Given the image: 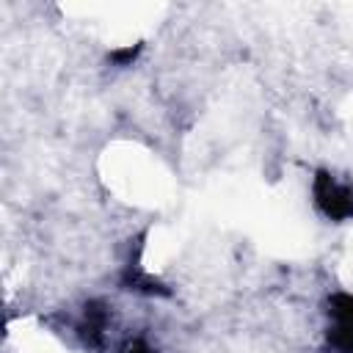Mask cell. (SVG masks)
<instances>
[{
    "mask_svg": "<svg viewBox=\"0 0 353 353\" xmlns=\"http://www.w3.org/2000/svg\"><path fill=\"white\" fill-rule=\"evenodd\" d=\"M312 196H314V207L328 221H350L353 218V185L339 182L325 168L314 171Z\"/></svg>",
    "mask_w": 353,
    "mask_h": 353,
    "instance_id": "6da1fadb",
    "label": "cell"
},
{
    "mask_svg": "<svg viewBox=\"0 0 353 353\" xmlns=\"http://www.w3.org/2000/svg\"><path fill=\"white\" fill-rule=\"evenodd\" d=\"M328 347L334 353H353V295L336 292L328 298Z\"/></svg>",
    "mask_w": 353,
    "mask_h": 353,
    "instance_id": "7a4b0ae2",
    "label": "cell"
},
{
    "mask_svg": "<svg viewBox=\"0 0 353 353\" xmlns=\"http://www.w3.org/2000/svg\"><path fill=\"white\" fill-rule=\"evenodd\" d=\"M108 323H110V309L102 301H88L83 306V317L77 323V336L85 347L99 350L105 345V334H108Z\"/></svg>",
    "mask_w": 353,
    "mask_h": 353,
    "instance_id": "3957f363",
    "label": "cell"
},
{
    "mask_svg": "<svg viewBox=\"0 0 353 353\" xmlns=\"http://www.w3.org/2000/svg\"><path fill=\"white\" fill-rule=\"evenodd\" d=\"M121 284H124L127 290H132V292H143V295H168V292H171L160 279L143 273L138 265H130V268L124 270Z\"/></svg>",
    "mask_w": 353,
    "mask_h": 353,
    "instance_id": "277c9868",
    "label": "cell"
},
{
    "mask_svg": "<svg viewBox=\"0 0 353 353\" xmlns=\"http://www.w3.org/2000/svg\"><path fill=\"white\" fill-rule=\"evenodd\" d=\"M138 52H141V44L124 47V50H113V52H110V61H113L116 66H130V63L138 58Z\"/></svg>",
    "mask_w": 353,
    "mask_h": 353,
    "instance_id": "5b68a950",
    "label": "cell"
},
{
    "mask_svg": "<svg viewBox=\"0 0 353 353\" xmlns=\"http://www.w3.org/2000/svg\"><path fill=\"white\" fill-rule=\"evenodd\" d=\"M119 353H157V350H154V347H149V342H146V339L132 336V339H127V342L119 347Z\"/></svg>",
    "mask_w": 353,
    "mask_h": 353,
    "instance_id": "8992f818",
    "label": "cell"
}]
</instances>
